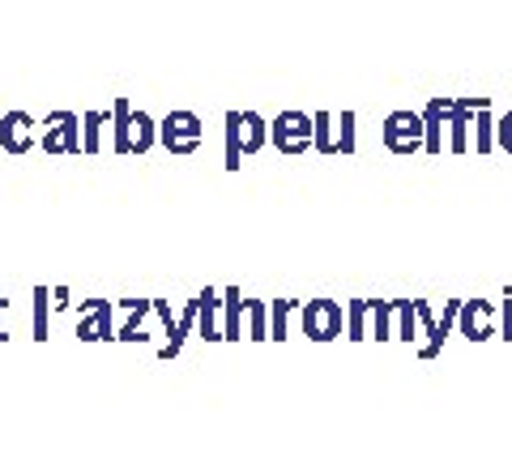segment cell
<instances>
[{"label": "cell", "mask_w": 512, "mask_h": 461, "mask_svg": "<svg viewBox=\"0 0 512 461\" xmlns=\"http://www.w3.org/2000/svg\"><path fill=\"white\" fill-rule=\"evenodd\" d=\"M150 141H154V133H150V116H141L137 111V141H133V150L141 154V150H150Z\"/></svg>", "instance_id": "obj_11"}, {"label": "cell", "mask_w": 512, "mask_h": 461, "mask_svg": "<svg viewBox=\"0 0 512 461\" xmlns=\"http://www.w3.org/2000/svg\"><path fill=\"white\" fill-rule=\"evenodd\" d=\"M303 333H308L312 342H333L342 333V304H333V299H312V304L303 308Z\"/></svg>", "instance_id": "obj_4"}, {"label": "cell", "mask_w": 512, "mask_h": 461, "mask_svg": "<svg viewBox=\"0 0 512 461\" xmlns=\"http://www.w3.org/2000/svg\"><path fill=\"white\" fill-rule=\"evenodd\" d=\"M363 316H367V304H350V338H363Z\"/></svg>", "instance_id": "obj_13"}, {"label": "cell", "mask_w": 512, "mask_h": 461, "mask_svg": "<svg viewBox=\"0 0 512 461\" xmlns=\"http://www.w3.org/2000/svg\"><path fill=\"white\" fill-rule=\"evenodd\" d=\"M491 150V120H487V107L478 111V154Z\"/></svg>", "instance_id": "obj_12"}, {"label": "cell", "mask_w": 512, "mask_h": 461, "mask_svg": "<svg viewBox=\"0 0 512 461\" xmlns=\"http://www.w3.org/2000/svg\"><path fill=\"white\" fill-rule=\"evenodd\" d=\"M461 333H466L470 342H487L495 325H491V304L487 299H470L466 308H461Z\"/></svg>", "instance_id": "obj_6"}, {"label": "cell", "mask_w": 512, "mask_h": 461, "mask_svg": "<svg viewBox=\"0 0 512 461\" xmlns=\"http://www.w3.org/2000/svg\"><path fill=\"white\" fill-rule=\"evenodd\" d=\"M248 316H252V338L265 342L269 329H265V304H256V299H248Z\"/></svg>", "instance_id": "obj_9"}, {"label": "cell", "mask_w": 512, "mask_h": 461, "mask_svg": "<svg viewBox=\"0 0 512 461\" xmlns=\"http://www.w3.org/2000/svg\"><path fill=\"white\" fill-rule=\"evenodd\" d=\"M500 338L512 342V286L504 291V329H500Z\"/></svg>", "instance_id": "obj_14"}, {"label": "cell", "mask_w": 512, "mask_h": 461, "mask_svg": "<svg viewBox=\"0 0 512 461\" xmlns=\"http://www.w3.org/2000/svg\"><path fill=\"white\" fill-rule=\"evenodd\" d=\"M265 137H269V129H265V120L256 116V111H231L227 116V167L235 171L239 158L256 154L265 146Z\"/></svg>", "instance_id": "obj_1"}, {"label": "cell", "mask_w": 512, "mask_h": 461, "mask_svg": "<svg viewBox=\"0 0 512 461\" xmlns=\"http://www.w3.org/2000/svg\"><path fill=\"white\" fill-rule=\"evenodd\" d=\"M116 116H120V137H116V150L120 154H133V141H128V103H116Z\"/></svg>", "instance_id": "obj_10"}, {"label": "cell", "mask_w": 512, "mask_h": 461, "mask_svg": "<svg viewBox=\"0 0 512 461\" xmlns=\"http://www.w3.org/2000/svg\"><path fill=\"white\" fill-rule=\"evenodd\" d=\"M30 124H35V120H30L26 111H9V116L0 120V146H5L9 154H22V150H30V137L22 133V129H30Z\"/></svg>", "instance_id": "obj_7"}, {"label": "cell", "mask_w": 512, "mask_h": 461, "mask_svg": "<svg viewBox=\"0 0 512 461\" xmlns=\"http://www.w3.org/2000/svg\"><path fill=\"white\" fill-rule=\"evenodd\" d=\"M495 133H500V146L512 154V111H508V116L500 120V129H495Z\"/></svg>", "instance_id": "obj_15"}, {"label": "cell", "mask_w": 512, "mask_h": 461, "mask_svg": "<svg viewBox=\"0 0 512 461\" xmlns=\"http://www.w3.org/2000/svg\"><path fill=\"white\" fill-rule=\"evenodd\" d=\"M163 146L171 154H192L201 146V120L192 111H171L163 120Z\"/></svg>", "instance_id": "obj_5"}, {"label": "cell", "mask_w": 512, "mask_h": 461, "mask_svg": "<svg viewBox=\"0 0 512 461\" xmlns=\"http://www.w3.org/2000/svg\"><path fill=\"white\" fill-rule=\"evenodd\" d=\"M384 146L393 154H414L427 146V120L414 116V111H393L389 120H384Z\"/></svg>", "instance_id": "obj_2"}, {"label": "cell", "mask_w": 512, "mask_h": 461, "mask_svg": "<svg viewBox=\"0 0 512 461\" xmlns=\"http://www.w3.org/2000/svg\"><path fill=\"white\" fill-rule=\"evenodd\" d=\"M316 141V120H308L303 111H282L274 120V146L282 154H303Z\"/></svg>", "instance_id": "obj_3"}, {"label": "cell", "mask_w": 512, "mask_h": 461, "mask_svg": "<svg viewBox=\"0 0 512 461\" xmlns=\"http://www.w3.org/2000/svg\"><path fill=\"white\" fill-rule=\"evenodd\" d=\"M239 308H244V299L239 291L227 295V329H222V338H239Z\"/></svg>", "instance_id": "obj_8"}]
</instances>
